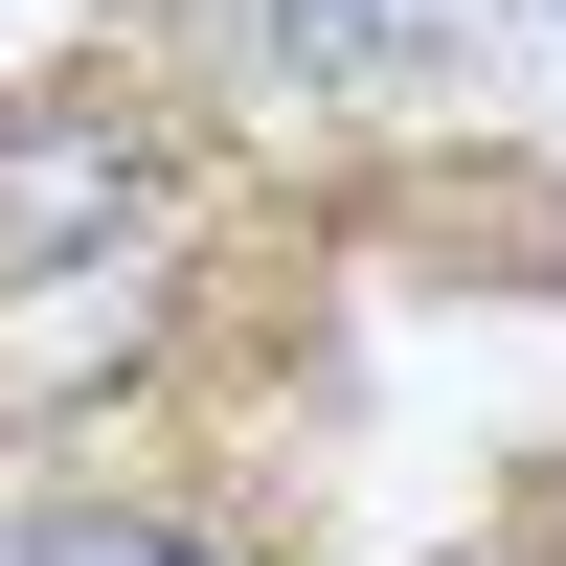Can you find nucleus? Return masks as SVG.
Masks as SVG:
<instances>
[{
    "instance_id": "f257e3e1",
    "label": "nucleus",
    "mask_w": 566,
    "mask_h": 566,
    "mask_svg": "<svg viewBox=\"0 0 566 566\" xmlns=\"http://www.w3.org/2000/svg\"><path fill=\"white\" fill-rule=\"evenodd\" d=\"M159 566H205V544H159Z\"/></svg>"
}]
</instances>
